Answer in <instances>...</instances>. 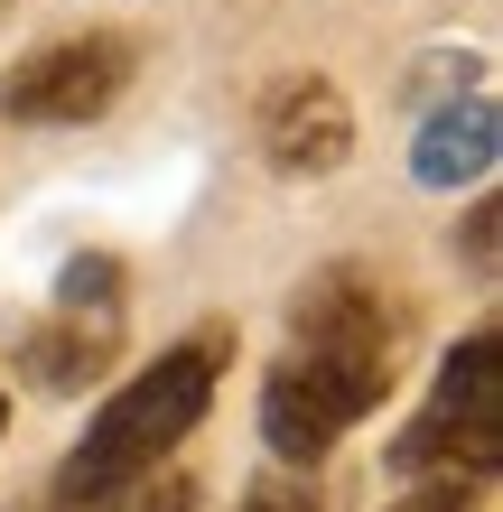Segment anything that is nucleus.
Instances as JSON below:
<instances>
[{
    "label": "nucleus",
    "instance_id": "1",
    "mask_svg": "<svg viewBox=\"0 0 503 512\" xmlns=\"http://www.w3.org/2000/svg\"><path fill=\"white\" fill-rule=\"evenodd\" d=\"M401 345H410V308L401 289L364 261H327L317 280L289 298V345L261 373V447L280 466H317L345 429L392 401L401 382Z\"/></svg>",
    "mask_w": 503,
    "mask_h": 512
},
{
    "label": "nucleus",
    "instance_id": "2",
    "mask_svg": "<svg viewBox=\"0 0 503 512\" xmlns=\"http://www.w3.org/2000/svg\"><path fill=\"white\" fill-rule=\"evenodd\" d=\"M224 373H233V326H196V336L159 345V364H140L94 419H84V438L66 447V466H56L47 494L94 503V494H122L140 475H159L177 447H187V429L215 410Z\"/></svg>",
    "mask_w": 503,
    "mask_h": 512
},
{
    "label": "nucleus",
    "instance_id": "3",
    "mask_svg": "<svg viewBox=\"0 0 503 512\" xmlns=\"http://www.w3.org/2000/svg\"><path fill=\"white\" fill-rule=\"evenodd\" d=\"M382 466L401 485L410 475H485V485L503 475V336H494V317L448 345V364L429 373V401L401 419Z\"/></svg>",
    "mask_w": 503,
    "mask_h": 512
},
{
    "label": "nucleus",
    "instance_id": "4",
    "mask_svg": "<svg viewBox=\"0 0 503 512\" xmlns=\"http://www.w3.org/2000/svg\"><path fill=\"white\" fill-rule=\"evenodd\" d=\"M122 345H131V270L112 252H75L66 270H56V289H47V317L19 336L10 364L38 391L75 401V391H94L112 364H122Z\"/></svg>",
    "mask_w": 503,
    "mask_h": 512
},
{
    "label": "nucleus",
    "instance_id": "5",
    "mask_svg": "<svg viewBox=\"0 0 503 512\" xmlns=\"http://www.w3.org/2000/svg\"><path fill=\"white\" fill-rule=\"evenodd\" d=\"M140 75V38L131 28H75V38L28 47L10 75H0V122L19 131H84L103 122L112 103L131 94Z\"/></svg>",
    "mask_w": 503,
    "mask_h": 512
},
{
    "label": "nucleus",
    "instance_id": "6",
    "mask_svg": "<svg viewBox=\"0 0 503 512\" xmlns=\"http://www.w3.org/2000/svg\"><path fill=\"white\" fill-rule=\"evenodd\" d=\"M252 140H261V159H271V177H336L354 159V103H345V84L336 75H280L271 94H261L252 112Z\"/></svg>",
    "mask_w": 503,
    "mask_h": 512
},
{
    "label": "nucleus",
    "instance_id": "7",
    "mask_svg": "<svg viewBox=\"0 0 503 512\" xmlns=\"http://www.w3.org/2000/svg\"><path fill=\"white\" fill-rule=\"evenodd\" d=\"M494 159H503V112H494V94H485V84H457V94L420 122L410 177L448 196V187H485V177H494Z\"/></svg>",
    "mask_w": 503,
    "mask_h": 512
},
{
    "label": "nucleus",
    "instance_id": "8",
    "mask_svg": "<svg viewBox=\"0 0 503 512\" xmlns=\"http://www.w3.org/2000/svg\"><path fill=\"white\" fill-rule=\"evenodd\" d=\"M28 512H196V475L187 466H159V475H140V485H122V494H94V503L38 494Z\"/></svg>",
    "mask_w": 503,
    "mask_h": 512
},
{
    "label": "nucleus",
    "instance_id": "9",
    "mask_svg": "<svg viewBox=\"0 0 503 512\" xmlns=\"http://www.w3.org/2000/svg\"><path fill=\"white\" fill-rule=\"evenodd\" d=\"M382 512H485V475H410V494Z\"/></svg>",
    "mask_w": 503,
    "mask_h": 512
},
{
    "label": "nucleus",
    "instance_id": "10",
    "mask_svg": "<svg viewBox=\"0 0 503 512\" xmlns=\"http://www.w3.org/2000/svg\"><path fill=\"white\" fill-rule=\"evenodd\" d=\"M494 233H503V205L476 196V205H466V224H457V252H466V270H476V280H494Z\"/></svg>",
    "mask_w": 503,
    "mask_h": 512
},
{
    "label": "nucleus",
    "instance_id": "11",
    "mask_svg": "<svg viewBox=\"0 0 503 512\" xmlns=\"http://www.w3.org/2000/svg\"><path fill=\"white\" fill-rule=\"evenodd\" d=\"M243 512H327V494H317V485H252Z\"/></svg>",
    "mask_w": 503,
    "mask_h": 512
},
{
    "label": "nucleus",
    "instance_id": "12",
    "mask_svg": "<svg viewBox=\"0 0 503 512\" xmlns=\"http://www.w3.org/2000/svg\"><path fill=\"white\" fill-rule=\"evenodd\" d=\"M0 438H10V382H0Z\"/></svg>",
    "mask_w": 503,
    "mask_h": 512
},
{
    "label": "nucleus",
    "instance_id": "13",
    "mask_svg": "<svg viewBox=\"0 0 503 512\" xmlns=\"http://www.w3.org/2000/svg\"><path fill=\"white\" fill-rule=\"evenodd\" d=\"M0 10H10V0H0Z\"/></svg>",
    "mask_w": 503,
    "mask_h": 512
}]
</instances>
